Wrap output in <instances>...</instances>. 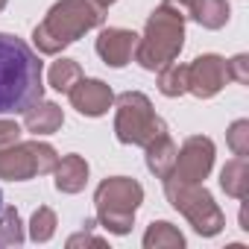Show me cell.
I'll return each instance as SVG.
<instances>
[{
	"mask_svg": "<svg viewBox=\"0 0 249 249\" xmlns=\"http://www.w3.org/2000/svg\"><path fill=\"white\" fill-rule=\"evenodd\" d=\"M226 141H229V147H231V153L234 156H240V159H246L249 156V120H234L231 126H229V132H226Z\"/></svg>",
	"mask_w": 249,
	"mask_h": 249,
	"instance_id": "obj_22",
	"label": "cell"
},
{
	"mask_svg": "<svg viewBox=\"0 0 249 249\" xmlns=\"http://www.w3.org/2000/svg\"><path fill=\"white\" fill-rule=\"evenodd\" d=\"M100 3H103V6H106V9H108V6H111V3H117V0H100Z\"/></svg>",
	"mask_w": 249,
	"mask_h": 249,
	"instance_id": "obj_26",
	"label": "cell"
},
{
	"mask_svg": "<svg viewBox=\"0 0 249 249\" xmlns=\"http://www.w3.org/2000/svg\"><path fill=\"white\" fill-rule=\"evenodd\" d=\"M6 3H9V0H0V12H3V9H6Z\"/></svg>",
	"mask_w": 249,
	"mask_h": 249,
	"instance_id": "obj_27",
	"label": "cell"
},
{
	"mask_svg": "<svg viewBox=\"0 0 249 249\" xmlns=\"http://www.w3.org/2000/svg\"><path fill=\"white\" fill-rule=\"evenodd\" d=\"M53 176H56V191H62V194H79L85 188V182H88V161L82 156L71 153V156L59 159Z\"/></svg>",
	"mask_w": 249,
	"mask_h": 249,
	"instance_id": "obj_14",
	"label": "cell"
},
{
	"mask_svg": "<svg viewBox=\"0 0 249 249\" xmlns=\"http://www.w3.org/2000/svg\"><path fill=\"white\" fill-rule=\"evenodd\" d=\"M82 243H85V246H106V240H103V237L88 234V229H85V231H79V234H71V237H68V246H71V249H73V246H82Z\"/></svg>",
	"mask_w": 249,
	"mask_h": 249,
	"instance_id": "obj_25",
	"label": "cell"
},
{
	"mask_svg": "<svg viewBox=\"0 0 249 249\" xmlns=\"http://www.w3.org/2000/svg\"><path fill=\"white\" fill-rule=\"evenodd\" d=\"M159 91L164 97H182L188 91V65L170 62L159 71Z\"/></svg>",
	"mask_w": 249,
	"mask_h": 249,
	"instance_id": "obj_19",
	"label": "cell"
},
{
	"mask_svg": "<svg viewBox=\"0 0 249 249\" xmlns=\"http://www.w3.org/2000/svg\"><path fill=\"white\" fill-rule=\"evenodd\" d=\"M182 47H185V12L161 0V6L153 9V15L147 18L144 36H138L135 62L144 71H161L164 65L176 62Z\"/></svg>",
	"mask_w": 249,
	"mask_h": 249,
	"instance_id": "obj_3",
	"label": "cell"
},
{
	"mask_svg": "<svg viewBox=\"0 0 249 249\" xmlns=\"http://www.w3.org/2000/svg\"><path fill=\"white\" fill-rule=\"evenodd\" d=\"M0 205H3V196H0Z\"/></svg>",
	"mask_w": 249,
	"mask_h": 249,
	"instance_id": "obj_28",
	"label": "cell"
},
{
	"mask_svg": "<svg viewBox=\"0 0 249 249\" xmlns=\"http://www.w3.org/2000/svg\"><path fill=\"white\" fill-rule=\"evenodd\" d=\"M15 141H21V126H18L15 120L0 117V150H3V147H12Z\"/></svg>",
	"mask_w": 249,
	"mask_h": 249,
	"instance_id": "obj_24",
	"label": "cell"
},
{
	"mask_svg": "<svg viewBox=\"0 0 249 249\" xmlns=\"http://www.w3.org/2000/svg\"><path fill=\"white\" fill-rule=\"evenodd\" d=\"M176 144H173V138H170V132H164V135H159L156 141H150L147 147H144V153H147V170L156 176V179H164V176H170V170H173V164H176Z\"/></svg>",
	"mask_w": 249,
	"mask_h": 249,
	"instance_id": "obj_15",
	"label": "cell"
},
{
	"mask_svg": "<svg viewBox=\"0 0 249 249\" xmlns=\"http://www.w3.org/2000/svg\"><path fill=\"white\" fill-rule=\"evenodd\" d=\"M47 79H50V88L68 94V91L82 79V68H79V62H73V59H59V62L50 65Z\"/></svg>",
	"mask_w": 249,
	"mask_h": 249,
	"instance_id": "obj_18",
	"label": "cell"
},
{
	"mask_svg": "<svg viewBox=\"0 0 249 249\" xmlns=\"http://www.w3.org/2000/svg\"><path fill=\"white\" fill-rule=\"evenodd\" d=\"M226 71H229V79H234V82H240V85H246L249 82V56H234V59H229L226 62Z\"/></svg>",
	"mask_w": 249,
	"mask_h": 249,
	"instance_id": "obj_23",
	"label": "cell"
},
{
	"mask_svg": "<svg viewBox=\"0 0 249 249\" xmlns=\"http://www.w3.org/2000/svg\"><path fill=\"white\" fill-rule=\"evenodd\" d=\"M220 188L234 196V199H246L249 196V161L246 159H231L223 170H220Z\"/></svg>",
	"mask_w": 249,
	"mask_h": 249,
	"instance_id": "obj_16",
	"label": "cell"
},
{
	"mask_svg": "<svg viewBox=\"0 0 249 249\" xmlns=\"http://www.w3.org/2000/svg\"><path fill=\"white\" fill-rule=\"evenodd\" d=\"M182 246H185V234L167 220L150 223V229L144 231V249H182Z\"/></svg>",
	"mask_w": 249,
	"mask_h": 249,
	"instance_id": "obj_17",
	"label": "cell"
},
{
	"mask_svg": "<svg viewBox=\"0 0 249 249\" xmlns=\"http://www.w3.org/2000/svg\"><path fill=\"white\" fill-rule=\"evenodd\" d=\"M62 123H65V111H62L56 103L44 100V97L36 100V103L24 111V129L33 132L36 138H38V135H53V132H59Z\"/></svg>",
	"mask_w": 249,
	"mask_h": 249,
	"instance_id": "obj_13",
	"label": "cell"
},
{
	"mask_svg": "<svg viewBox=\"0 0 249 249\" xmlns=\"http://www.w3.org/2000/svg\"><path fill=\"white\" fill-rule=\"evenodd\" d=\"M229 82V71H226V59L217 53H202L188 65V91L199 100H211L217 97Z\"/></svg>",
	"mask_w": 249,
	"mask_h": 249,
	"instance_id": "obj_9",
	"label": "cell"
},
{
	"mask_svg": "<svg viewBox=\"0 0 249 249\" xmlns=\"http://www.w3.org/2000/svg\"><path fill=\"white\" fill-rule=\"evenodd\" d=\"M97 56L108 65V68H123L129 65L138 47V36L132 30H123V27H108L97 36Z\"/></svg>",
	"mask_w": 249,
	"mask_h": 249,
	"instance_id": "obj_11",
	"label": "cell"
},
{
	"mask_svg": "<svg viewBox=\"0 0 249 249\" xmlns=\"http://www.w3.org/2000/svg\"><path fill=\"white\" fill-rule=\"evenodd\" d=\"M68 97H71V106L82 117H103L114 103V91L103 79H79L68 91Z\"/></svg>",
	"mask_w": 249,
	"mask_h": 249,
	"instance_id": "obj_10",
	"label": "cell"
},
{
	"mask_svg": "<svg viewBox=\"0 0 249 249\" xmlns=\"http://www.w3.org/2000/svg\"><path fill=\"white\" fill-rule=\"evenodd\" d=\"M211 167H214V141L208 135H191L182 144V150H176V164L170 176L182 182H205Z\"/></svg>",
	"mask_w": 249,
	"mask_h": 249,
	"instance_id": "obj_8",
	"label": "cell"
},
{
	"mask_svg": "<svg viewBox=\"0 0 249 249\" xmlns=\"http://www.w3.org/2000/svg\"><path fill=\"white\" fill-rule=\"evenodd\" d=\"M59 164V153L44 141H15L12 147L0 150V179L27 182L36 176L53 173Z\"/></svg>",
	"mask_w": 249,
	"mask_h": 249,
	"instance_id": "obj_7",
	"label": "cell"
},
{
	"mask_svg": "<svg viewBox=\"0 0 249 249\" xmlns=\"http://www.w3.org/2000/svg\"><path fill=\"white\" fill-rule=\"evenodd\" d=\"M167 3L179 6L185 12V18H194L205 30H223L231 15L226 0H167Z\"/></svg>",
	"mask_w": 249,
	"mask_h": 249,
	"instance_id": "obj_12",
	"label": "cell"
},
{
	"mask_svg": "<svg viewBox=\"0 0 249 249\" xmlns=\"http://www.w3.org/2000/svg\"><path fill=\"white\" fill-rule=\"evenodd\" d=\"M114 138L126 147H147L159 135L170 132L167 123L156 114L153 103L141 91H123L114 97Z\"/></svg>",
	"mask_w": 249,
	"mask_h": 249,
	"instance_id": "obj_5",
	"label": "cell"
},
{
	"mask_svg": "<svg viewBox=\"0 0 249 249\" xmlns=\"http://www.w3.org/2000/svg\"><path fill=\"white\" fill-rule=\"evenodd\" d=\"M164 194H167V202L179 214H185V220L194 226L196 234L214 237L223 231L226 214L220 211V205L214 202L211 191L202 182H182V179L164 176Z\"/></svg>",
	"mask_w": 249,
	"mask_h": 249,
	"instance_id": "obj_6",
	"label": "cell"
},
{
	"mask_svg": "<svg viewBox=\"0 0 249 249\" xmlns=\"http://www.w3.org/2000/svg\"><path fill=\"white\" fill-rule=\"evenodd\" d=\"M141 202H144V188L138 179H129V176H108L100 182V188L94 194L97 220L111 234L132 231Z\"/></svg>",
	"mask_w": 249,
	"mask_h": 249,
	"instance_id": "obj_4",
	"label": "cell"
},
{
	"mask_svg": "<svg viewBox=\"0 0 249 249\" xmlns=\"http://www.w3.org/2000/svg\"><path fill=\"white\" fill-rule=\"evenodd\" d=\"M56 211L47 208V205H38L33 211V220H30V240L36 243H47L53 234H56Z\"/></svg>",
	"mask_w": 249,
	"mask_h": 249,
	"instance_id": "obj_21",
	"label": "cell"
},
{
	"mask_svg": "<svg viewBox=\"0 0 249 249\" xmlns=\"http://www.w3.org/2000/svg\"><path fill=\"white\" fill-rule=\"evenodd\" d=\"M106 21V6L100 0H59L50 6L44 21L33 30V41L38 53L56 56L85 33L103 27Z\"/></svg>",
	"mask_w": 249,
	"mask_h": 249,
	"instance_id": "obj_2",
	"label": "cell"
},
{
	"mask_svg": "<svg viewBox=\"0 0 249 249\" xmlns=\"http://www.w3.org/2000/svg\"><path fill=\"white\" fill-rule=\"evenodd\" d=\"M44 65L18 36L0 33V114H24L44 97Z\"/></svg>",
	"mask_w": 249,
	"mask_h": 249,
	"instance_id": "obj_1",
	"label": "cell"
},
{
	"mask_svg": "<svg viewBox=\"0 0 249 249\" xmlns=\"http://www.w3.org/2000/svg\"><path fill=\"white\" fill-rule=\"evenodd\" d=\"M24 226H21V214L15 205H0V249L3 246H21L24 243Z\"/></svg>",
	"mask_w": 249,
	"mask_h": 249,
	"instance_id": "obj_20",
	"label": "cell"
}]
</instances>
